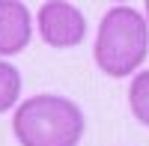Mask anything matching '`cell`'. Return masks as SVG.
Returning a JSON list of instances; mask_svg holds the SVG:
<instances>
[{
	"instance_id": "obj_2",
	"label": "cell",
	"mask_w": 149,
	"mask_h": 146,
	"mask_svg": "<svg viewBox=\"0 0 149 146\" xmlns=\"http://www.w3.org/2000/svg\"><path fill=\"white\" fill-rule=\"evenodd\" d=\"M149 54V24L134 6H110L95 33V66L110 78L137 75Z\"/></svg>"
},
{
	"instance_id": "obj_5",
	"label": "cell",
	"mask_w": 149,
	"mask_h": 146,
	"mask_svg": "<svg viewBox=\"0 0 149 146\" xmlns=\"http://www.w3.org/2000/svg\"><path fill=\"white\" fill-rule=\"evenodd\" d=\"M128 107H131L134 119L143 128H149V69L137 72L134 81L128 83Z\"/></svg>"
},
{
	"instance_id": "obj_3",
	"label": "cell",
	"mask_w": 149,
	"mask_h": 146,
	"mask_svg": "<svg viewBox=\"0 0 149 146\" xmlns=\"http://www.w3.org/2000/svg\"><path fill=\"white\" fill-rule=\"evenodd\" d=\"M36 24H39V36L45 45L51 48H74L84 42L86 36V18L78 6L63 3V0H48V3L39 6V15H36Z\"/></svg>"
},
{
	"instance_id": "obj_6",
	"label": "cell",
	"mask_w": 149,
	"mask_h": 146,
	"mask_svg": "<svg viewBox=\"0 0 149 146\" xmlns=\"http://www.w3.org/2000/svg\"><path fill=\"white\" fill-rule=\"evenodd\" d=\"M21 102V72L18 66L0 60V113L18 107Z\"/></svg>"
},
{
	"instance_id": "obj_4",
	"label": "cell",
	"mask_w": 149,
	"mask_h": 146,
	"mask_svg": "<svg viewBox=\"0 0 149 146\" xmlns=\"http://www.w3.org/2000/svg\"><path fill=\"white\" fill-rule=\"evenodd\" d=\"M33 39L30 9L18 0H0V57H15Z\"/></svg>"
},
{
	"instance_id": "obj_7",
	"label": "cell",
	"mask_w": 149,
	"mask_h": 146,
	"mask_svg": "<svg viewBox=\"0 0 149 146\" xmlns=\"http://www.w3.org/2000/svg\"><path fill=\"white\" fill-rule=\"evenodd\" d=\"M143 9H146V15H143V18H146V24H149V0H146V6H143Z\"/></svg>"
},
{
	"instance_id": "obj_1",
	"label": "cell",
	"mask_w": 149,
	"mask_h": 146,
	"mask_svg": "<svg viewBox=\"0 0 149 146\" xmlns=\"http://www.w3.org/2000/svg\"><path fill=\"white\" fill-rule=\"evenodd\" d=\"M84 111L66 95L39 92L18 102L12 131L21 146H78L84 137Z\"/></svg>"
}]
</instances>
